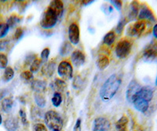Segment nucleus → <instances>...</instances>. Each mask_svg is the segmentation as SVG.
I'll return each instance as SVG.
<instances>
[{"instance_id": "nucleus-1", "label": "nucleus", "mask_w": 157, "mask_h": 131, "mask_svg": "<svg viewBox=\"0 0 157 131\" xmlns=\"http://www.w3.org/2000/svg\"><path fill=\"white\" fill-rule=\"evenodd\" d=\"M122 83V79L120 76L113 74L108 78L107 80L102 85L100 90V97L103 101H109L112 98H113L118 90L120 88Z\"/></svg>"}, {"instance_id": "nucleus-2", "label": "nucleus", "mask_w": 157, "mask_h": 131, "mask_svg": "<svg viewBox=\"0 0 157 131\" xmlns=\"http://www.w3.org/2000/svg\"><path fill=\"white\" fill-rule=\"evenodd\" d=\"M45 123L52 131H61L63 122L61 116L54 111H48L44 115Z\"/></svg>"}, {"instance_id": "nucleus-3", "label": "nucleus", "mask_w": 157, "mask_h": 131, "mask_svg": "<svg viewBox=\"0 0 157 131\" xmlns=\"http://www.w3.org/2000/svg\"><path fill=\"white\" fill-rule=\"evenodd\" d=\"M58 17L50 8H47L43 13L40 20V25L44 29H50L57 24Z\"/></svg>"}, {"instance_id": "nucleus-4", "label": "nucleus", "mask_w": 157, "mask_h": 131, "mask_svg": "<svg viewBox=\"0 0 157 131\" xmlns=\"http://www.w3.org/2000/svg\"><path fill=\"white\" fill-rule=\"evenodd\" d=\"M132 48V43L127 39H121L116 47V54L118 58L123 59L130 54Z\"/></svg>"}, {"instance_id": "nucleus-5", "label": "nucleus", "mask_w": 157, "mask_h": 131, "mask_svg": "<svg viewBox=\"0 0 157 131\" xmlns=\"http://www.w3.org/2000/svg\"><path fill=\"white\" fill-rule=\"evenodd\" d=\"M57 73L62 79L69 80L73 76V68L68 61H61L57 68Z\"/></svg>"}, {"instance_id": "nucleus-6", "label": "nucleus", "mask_w": 157, "mask_h": 131, "mask_svg": "<svg viewBox=\"0 0 157 131\" xmlns=\"http://www.w3.org/2000/svg\"><path fill=\"white\" fill-rule=\"evenodd\" d=\"M146 28V24L144 21H137L135 23L131 24L127 29V34L130 36H141Z\"/></svg>"}, {"instance_id": "nucleus-7", "label": "nucleus", "mask_w": 157, "mask_h": 131, "mask_svg": "<svg viewBox=\"0 0 157 131\" xmlns=\"http://www.w3.org/2000/svg\"><path fill=\"white\" fill-rule=\"evenodd\" d=\"M141 87V86L135 79L130 81V83H129L128 86H127V92H126V97H127V100L129 103L132 104L134 97L137 95V93H138Z\"/></svg>"}, {"instance_id": "nucleus-8", "label": "nucleus", "mask_w": 157, "mask_h": 131, "mask_svg": "<svg viewBox=\"0 0 157 131\" xmlns=\"http://www.w3.org/2000/svg\"><path fill=\"white\" fill-rule=\"evenodd\" d=\"M110 129V122L105 117H98L94 120L93 131H108Z\"/></svg>"}, {"instance_id": "nucleus-9", "label": "nucleus", "mask_w": 157, "mask_h": 131, "mask_svg": "<svg viewBox=\"0 0 157 131\" xmlns=\"http://www.w3.org/2000/svg\"><path fill=\"white\" fill-rule=\"evenodd\" d=\"M68 39L70 43L73 45H77L79 43L80 32H79V28L76 24H71L68 28Z\"/></svg>"}, {"instance_id": "nucleus-10", "label": "nucleus", "mask_w": 157, "mask_h": 131, "mask_svg": "<svg viewBox=\"0 0 157 131\" xmlns=\"http://www.w3.org/2000/svg\"><path fill=\"white\" fill-rule=\"evenodd\" d=\"M71 61L74 66L78 68L84 65L85 61H86V57L82 51H75L71 54Z\"/></svg>"}, {"instance_id": "nucleus-11", "label": "nucleus", "mask_w": 157, "mask_h": 131, "mask_svg": "<svg viewBox=\"0 0 157 131\" xmlns=\"http://www.w3.org/2000/svg\"><path fill=\"white\" fill-rule=\"evenodd\" d=\"M157 57V47L155 46L148 45L143 51V58L146 61H152Z\"/></svg>"}, {"instance_id": "nucleus-12", "label": "nucleus", "mask_w": 157, "mask_h": 131, "mask_svg": "<svg viewBox=\"0 0 157 131\" xmlns=\"http://www.w3.org/2000/svg\"><path fill=\"white\" fill-rule=\"evenodd\" d=\"M138 17V19L139 21H143V20H148L151 21L152 22L155 21V17H154L153 13H152V10L149 9V8L145 5H142L141 9H140V12L137 15Z\"/></svg>"}, {"instance_id": "nucleus-13", "label": "nucleus", "mask_w": 157, "mask_h": 131, "mask_svg": "<svg viewBox=\"0 0 157 131\" xmlns=\"http://www.w3.org/2000/svg\"><path fill=\"white\" fill-rule=\"evenodd\" d=\"M135 97H139L149 102L153 97V90L150 86H142Z\"/></svg>"}, {"instance_id": "nucleus-14", "label": "nucleus", "mask_w": 157, "mask_h": 131, "mask_svg": "<svg viewBox=\"0 0 157 131\" xmlns=\"http://www.w3.org/2000/svg\"><path fill=\"white\" fill-rule=\"evenodd\" d=\"M133 104H134V108L137 110V111H141L142 113L147 111L149 107V102L146 101L144 99L141 98L139 97H135L133 101Z\"/></svg>"}, {"instance_id": "nucleus-15", "label": "nucleus", "mask_w": 157, "mask_h": 131, "mask_svg": "<svg viewBox=\"0 0 157 131\" xmlns=\"http://www.w3.org/2000/svg\"><path fill=\"white\" fill-rule=\"evenodd\" d=\"M49 8L54 11L55 14L57 15V17L58 18L61 17L63 14V12H64V4L60 0H54V1H52L50 4V6Z\"/></svg>"}, {"instance_id": "nucleus-16", "label": "nucleus", "mask_w": 157, "mask_h": 131, "mask_svg": "<svg viewBox=\"0 0 157 131\" xmlns=\"http://www.w3.org/2000/svg\"><path fill=\"white\" fill-rule=\"evenodd\" d=\"M56 65L54 62L53 61H50L48 63L45 64L43 67H42L41 72L43 76H46V77H51L54 73V71H55Z\"/></svg>"}, {"instance_id": "nucleus-17", "label": "nucleus", "mask_w": 157, "mask_h": 131, "mask_svg": "<svg viewBox=\"0 0 157 131\" xmlns=\"http://www.w3.org/2000/svg\"><path fill=\"white\" fill-rule=\"evenodd\" d=\"M4 126L7 131H16L18 128L17 119L14 117H9L4 122Z\"/></svg>"}, {"instance_id": "nucleus-18", "label": "nucleus", "mask_w": 157, "mask_h": 131, "mask_svg": "<svg viewBox=\"0 0 157 131\" xmlns=\"http://www.w3.org/2000/svg\"><path fill=\"white\" fill-rule=\"evenodd\" d=\"M47 87V83L45 81L36 79L33 80L32 83V89L36 93H43Z\"/></svg>"}, {"instance_id": "nucleus-19", "label": "nucleus", "mask_w": 157, "mask_h": 131, "mask_svg": "<svg viewBox=\"0 0 157 131\" xmlns=\"http://www.w3.org/2000/svg\"><path fill=\"white\" fill-rule=\"evenodd\" d=\"M138 10H139V4L137 1H134L130 3V10H129L128 18L129 21L135 20L136 17L138 15Z\"/></svg>"}, {"instance_id": "nucleus-20", "label": "nucleus", "mask_w": 157, "mask_h": 131, "mask_svg": "<svg viewBox=\"0 0 157 131\" xmlns=\"http://www.w3.org/2000/svg\"><path fill=\"white\" fill-rule=\"evenodd\" d=\"M129 120L127 116L123 115L116 123V129L117 131H128Z\"/></svg>"}, {"instance_id": "nucleus-21", "label": "nucleus", "mask_w": 157, "mask_h": 131, "mask_svg": "<svg viewBox=\"0 0 157 131\" xmlns=\"http://www.w3.org/2000/svg\"><path fill=\"white\" fill-rule=\"evenodd\" d=\"M51 87L53 90H55L56 92H62L64 91L67 87V85L64 80L60 79H56L55 80L51 83Z\"/></svg>"}, {"instance_id": "nucleus-22", "label": "nucleus", "mask_w": 157, "mask_h": 131, "mask_svg": "<svg viewBox=\"0 0 157 131\" xmlns=\"http://www.w3.org/2000/svg\"><path fill=\"white\" fill-rule=\"evenodd\" d=\"M109 65V60L108 57L105 55H101L98 58V61H97V67H98L100 70H104Z\"/></svg>"}, {"instance_id": "nucleus-23", "label": "nucleus", "mask_w": 157, "mask_h": 131, "mask_svg": "<svg viewBox=\"0 0 157 131\" xmlns=\"http://www.w3.org/2000/svg\"><path fill=\"white\" fill-rule=\"evenodd\" d=\"M13 107V101L11 98H4L2 101V111L6 113H9Z\"/></svg>"}, {"instance_id": "nucleus-24", "label": "nucleus", "mask_w": 157, "mask_h": 131, "mask_svg": "<svg viewBox=\"0 0 157 131\" xmlns=\"http://www.w3.org/2000/svg\"><path fill=\"white\" fill-rule=\"evenodd\" d=\"M34 99L36 101V104L39 108H44L46 104H47V101L45 98L44 95L43 93H36L34 94Z\"/></svg>"}, {"instance_id": "nucleus-25", "label": "nucleus", "mask_w": 157, "mask_h": 131, "mask_svg": "<svg viewBox=\"0 0 157 131\" xmlns=\"http://www.w3.org/2000/svg\"><path fill=\"white\" fill-rule=\"evenodd\" d=\"M14 76V71L11 67H6L4 71L3 76H2V80L5 83H8L10 80H12Z\"/></svg>"}, {"instance_id": "nucleus-26", "label": "nucleus", "mask_w": 157, "mask_h": 131, "mask_svg": "<svg viewBox=\"0 0 157 131\" xmlns=\"http://www.w3.org/2000/svg\"><path fill=\"white\" fill-rule=\"evenodd\" d=\"M72 51V47L68 42H64L60 49V54L61 56H67Z\"/></svg>"}, {"instance_id": "nucleus-27", "label": "nucleus", "mask_w": 157, "mask_h": 131, "mask_svg": "<svg viewBox=\"0 0 157 131\" xmlns=\"http://www.w3.org/2000/svg\"><path fill=\"white\" fill-rule=\"evenodd\" d=\"M115 39H116V34L114 32H109L105 36L103 39L104 43L107 46L113 45V43H114Z\"/></svg>"}, {"instance_id": "nucleus-28", "label": "nucleus", "mask_w": 157, "mask_h": 131, "mask_svg": "<svg viewBox=\"0 0 157 131\" xmlns=\"http://www.w3.org/2000/svg\"><path fill=\"white\" fill-rule=\"evenodd\" d=\"M52 104L54 107H59L61 105V102H62V97H61V94L58 92H55L53 95V97L51 99Z\"/></svg>"}, {"instance_id": "nucleus-29", "label": "nucleus", "mask_w": 157, "mask_h": 131, "mask_svg": "<svg viewBox=\"0 0 157 131\" xmlns=\"http://www.w3.org/2000/svg\"><path fill=\"white\" fill-rule=\"evenodd\" d=\"M41 59H38V58H36L34 60V61L31 64L30 66V72L33 73H36V72L39 71V69L40 68V66H41Z\"/></svg>"}, {"instance_id": "nucleus-30", "label": "nucleus", "mask_w": 157, "mask_h": 131, "mask_svg": "<svg viewBox=\"0 0 157 131\" xmlns=\"http://www.w3.org/2000/svg\"><path fill=\"white\" fill-rule=\"evenodd\" d=\"M126 23H127V21H126L125 18H122L121 20H120L119 23L117 24L116 30V32H117L119 35H120L122 32H123V28H124V27H125Z\"/></svg>"}, {"instance_id": "nucleus-31", "label": "nucleus", "mask_w": 157, "mask_h": 131, "mask_svg": "<svg viewBox=\"0 0 157 131\" xmlns=\"http://www.w3.org/2000/svg\"><path fill=\"white\" fill-rule=\"evenodd\" d=\"M19 21L20 20L18 19L17 17L13 15V16H11L8 19L7 22H6V24L9 26L10 28H13L15 25H16L17 22H19Z\"/></svg>"}, {"instance_id": "nucleus-32", "label": "nucleus", "mask_w": 157, "mask_h": 131, "mask_svg": "<svg viewBox=\"0 0 157 131\" xmlns=\"http://www.w3.org/2000/svg\"><path fill=\"white\" fill-rule=\"evenodd\" d=\"M20 77L21 78V79H24V80L29 81L33 79V74L30 71H25V72L21 73Z\"/></svg>"}, {"instance_id": "nucleus-33", "label": "nucleus", "mask_w": 157, "mask_h": 131, "mask_svg": "<svg viewBox=\"0 0 157 131\" xmlns=\"http://www.w3.org/2000/svg\"><path fill=\"white\" fill-rule=\"evenodd\" d=\"M8 65L7 57L4 54H0V68H6Z\"/></svg>"}, {"instance_id": "nucleus-34", "label": "nucleus", "mask_w": 157, "mask_h": 131, "mask_svg": "<svg viewBox=\"0 0 157 131\" xmlns=\"http://www.w3.org/2000/svg\"><path fill=\"white\" fill-rule=\"evenodd\" d=\"M33 131H47V127L43 123H36L33 125L32 127Z\"/></svg>"}, {"instance_id": "nucleus-35", "label": "nucleus", "mask_w": 157, "mask_h": 131, "mask_svg": "<svg viewBox=\"0 0 157 131\" xmlns=\"http://www.w3.org/2000/svg\"><path fill=\"white\" fill-rule=\"evenodd\" d=\"M49 56H50V49L45 48L43 49V51L41 52V61H47L48 60Z\"/></svg>"}, {"instance_id": "nucleus-36", "label": "nucleus", "mask_w": 157, "mask_h": 131, "mask_svg": "<svg viewBox=\"0 0 157 131\" xmlns=\"http://www.w3.org/2000/svg\"><path fill=\"white\" fill-rule=\"evenodd\" d=\"M24 36V31L21 28H17L14 34V39L16 41H18V40L21 39V38L23 37Z\"/></svg>"}, {"instance_id": "nucleus-37", "label": "nucleus", "mask_w": 157, "mask_h": 131, "mask_svg": "<svg viewBox=\"0 0 157 131\" xmlns=\"http://www.w3.org/2000/svg\"><path fill=\"white\" fill-rule=\"evenodd\" d=\"M9 30H10L9 26H8L6 24H4L2 28L0 29V39L5 37V36H6V34L8 33V32H9Z\"/></svg>"}, {"instance_id": "nucleus-38", "label": "nucleus", "mask_w": 157, "mask_h": 131, "mask_svg": "<svg viewBox=\"0 0 157 131\" xmlns=\"http://www.w3.org/2000/svg\"><path fill=\"white\" fill-rule=\"evenodd\" d=\"M109 2H110L117 10H121L122 5H123L122 1H120V0H111V1H109Z\"/></svg>"}, {"instance_id": "nucleus-39", "label": "nucleus", "mask_w": 157, "mask_h": 131, "mask_svg": "<svg viewBox=\"0 0 157 131\" xmlns=\"http://www.w3.org/2000/svg\"><path fill=\"white\" fill-rule=\"evenodd\" d=\"M19 115L21 118L22 123L25 124V125H27L28 124V120H27V116H26V112H25V110L23 108L20 110L19 111Z\"/></svg>"}, {"instance_id": "nucleus-40", "label": "nucleus", "mask_w": 157, "mask_h": 131, "mask_svg": "<svg viewBox=\"0 0 157 131\" xmlns=\"http://www.w3.org/2000/svg\"><path fill=\"white\" fill-rule=\"evenodd\" d=\"M82 85V80L81 79V78L78 77V76H76V77L75 78V79H74L73 84H72L73 87L75 89H78Z\"/></svg>"}, {"instance_id": "nucleus-41", "label": "nucleus", "mask_w": 157, "mask_h": 131, "mask_svg": "<svg viewBox=\"0 0 157 131\" xmlns=\"http://www.w3.org/2000/svg\"><path fill=\"white\" fill-rule=\"evenodd\" d=\"M81 118H78L73 127V131H81Z\"/></svg>"}, {"instance_id": "nucleus-42", "label": "nucleus", "mask_w": 157, "mask_h": 131, "mask_svg": "<svg viewBox=\"0 0 157 131\" xmlns=\"http://www.w3.org/2000/svg\"><path fill=\"white\" fill-rule=\"evenodd\" d=\"M8 43H9V42L7 40H2L0 42V51H5L6 47H8Z\"/></svg>"}, {"instance_id": "nucleus-43", "label": "nucleus", "mask_w": 157, "mask_h": 131, "mask_svg": "<svg viewBox=\"0 0 157 131\" xmlns=\"http://www.w3.org/2000/svg\"><path fill=\"white\" fill-rule=\"evenodd\" d=\"M35 59H36V56L31 54V55L28 56L27 58H26L25 62H26V64H27V65H31V64H32V62L34 61Z\"/></svg>"}, {"instance_id": "nucleus-44", "label": "nucleus", "mask_w": 157, "mask_h": 131, "mask_svg": "<svg viewBox=\"0 0 157 131\" xmlns=\"http://www.w3.org/2000/svg\"><path fill=\"white\" fill-rule=\"evenodd\" d=\"M152 33H153V36L155 38L157 39V24H155L153 27V30H152Z\"/></svg>"}, {"instance_id": "nucleus-45", "label": "nucleus", "mask_w": 157, "mask_h": 131, "mask_svg": "<svg viewBox=\"0 0 157 131\" xmlns=\"http://www.w3.org/2000/svg\"><path fill=\"white\" fill-rule=\"evenodd\" d=\"M92 2H94V1H83L82 3H83L84 5H87V4H90L92 3Z\"/></svg>"}, {"instance_id": "nucleus-46", "label": "nucleus", "mask_w": 157, "mask_h": 131, "mask_svg": "<svg viewBox=\"0 0 157 131\" xmlns=\"http://www.w3.org/2000/svg\"><path fill=\"white\" fill-rule=\"evenodd\" d=\"M2 123V115H0V125Z\"/></svg>"}, {"instance_id": "nucleus-47", "label": "nucleus", "mask_w": 157, "mask_h": 131, "mask_svg": "<svg viewBox=\"0 0 157 131\" xmlns=\"http://www.w3.org/2000/svg\"><path fill=\"white\" fill-rule=\"evenodd\" d=\"M155 85L157 86V76H156V79H155Z\"/></svg>"}, {"instance_id": "nucleus-48", "label": "nucleus", "mask_w": 157, "mask_h": 131, "mask_svg": "<svg viewBox=\"0 0 157 131\" xmlns=\"http://www.w3.org/2000/svg\"><path fill=\"white\" fill-rule=\"evenodd\" d=\"M139 131H145V130H142V129H140Z\"/></svg>"}]
</instances>
